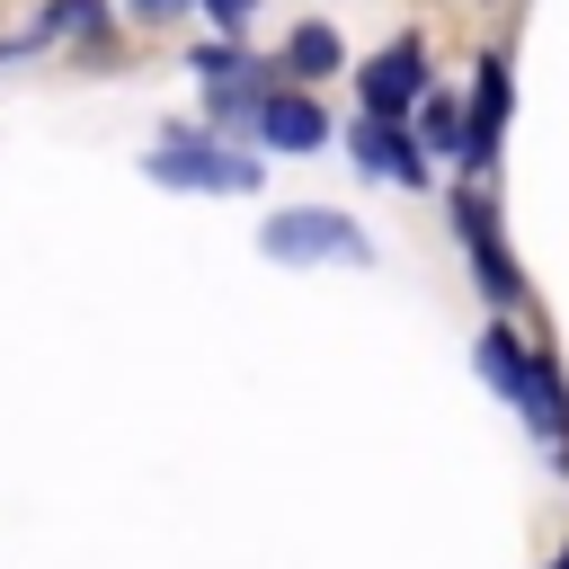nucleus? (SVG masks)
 Here are the masks:
<instances>
[{
    "label": "nucleus",
    "mask_w": 569,
    "mask_h": 569,
    "mask_svg": "<svg viewBox=\"0 0 569 569\" xmlns=\"http://www.w3.org/2000/svg\"><path fill=\"white\" fill-rule=\"evenodd\" d=\"M356 98H365V116H391V124H409V107L427 98V44H418V36L382 44V53L356 71Z\"/></svg>",
    "instance_id": "5"
},
{
    "label": "nucleus",
    "mask_w": 569,
    "mask_h": 569,
    "mask_svg": "<svg viewBox=\"0 0 569 569\" xmlns=\"http://www.w3.org/2000/svg\"><path fill=\"white\" fill-rule=\"evenodd\" d=\"M453 240L471 249L480 293H489L498 311H516V302H525V276H516V258H507V240H498V213H489L480 196H453Z\"/></svg>",
    "instance_id": "6"
},
{
    "label": "nucleus",
    "mask_w": 569,
    "mask_h": 569,
    "mask_svg": "<svg viewBox=\"0 0 569 569\" xmlns=\"http://www.w3.org/2000/svg\"><path fill=\"white\" fill-rule=\"evenodd\" d=\"M36 36H107V0H53L36 18Z\"/></svg>",
    "instance_id": "11"
},
{
    "label": "nucleus",
    "mask_w": 569,
    "mask_h": 569,
    "mask_svg": "<svg viewBox=\"0 0 569 569\" xmlns=\"http://www.w3.org/2000/svg\"><path fill=\"white\" fill-rule=\"evenodd\" d=\"M133 9H178V0H133Z\"/></svg>",
    "instance_id": "13"
},
{
    "label": "nucleus",
    "mask_w": 569,
    "mask_h": 569,
    "mask_svg": "<svg viewBox=\"0 0 569 569\" xmlns=\"http://www.w3.org/2000/svg\"><path fill=\"white\" fill-rule=\"evenodd\" d=\"M551 569H569V551H560V560H551Z\"/></svg>",
    "instance_id": "14"
},
{
    "label": "nucleus",
    "mask_w": 569,
    "mask_h": 569,
    "mask_svg": "<svg viewBox=\"0 0 569 569\" xmlns=\"http://www.w3.org/2000/svg\"><path fill=\"white\" fill-rule=\"evenodd\" d=\"M284 71H293V80H329V71H347V44H338V27L302 18V27L284 36Z\"/></svg>",
    "instance_id": "9"
},
{
    "label": "nucleus",
    "mask_w": 569,
    "mask_h": 569,
    "mask_svg": "<svg viewBox=\"0 0 569 569\" xmlns=\"http://www.w3.org/2000/svg\"><path fill=\"white\" fill-rule=\"evenodd\" d=\"M258 249H267L276 267H320V258L365 267V258H373V240H365L356 213H338V204H284V213H267Z\"/></svg>",
    "instance_id": "3"
},
{
    "label": "nucleus",
    "mask_w": 569,
    "mask_h": 569,
    "mask_svg": "<svg viewBox=\"0 0 569 569\" xmlns=\"http://www.w3.org/2000/svg\"><path fill=\"white\" fill-rule=\"evenodd\" d=\"M507 62L489 53L480 62V80H471V116H462V169H489L498 160V133H507Z\"/></svg>",
    "instance_id": "8"
},
{
    "label": "nucleus",
    "mask_w": 569,
    "mask_h": 569,
    "mask_svg": "<svg viewBox=\"0 0 569 569\" xmlns=\"http://www.w3.org/2000/svg\"><path fill=\"white\" fill-rule=\"evenodd\" d=\"M204 9H213V27H222V36H240V27H249V9H258V0H204Z\"/></svg>",
    "instance_id": "12"
},
{
    "label": "nucleus",
    "mask_w": 569,
    "mask_h": 569,
    "mask_svg": "<svg viewBox=\"0 0 569 569\" xmlns=\"http://www.w3.org/2000/svg\"><path fill=\"white\" fill-rule=\"evenodd\" d=\"M409 133H418V151H445V160H462V107H453L445 89H427V98L409 107Z\"/></svg>",
    "instance_id": "10"
},
{
    "label": "nucleus",
    "mask_w": 569,
    "mask_h": 569,
    "mask_svg": "<svg viewBox=\"0 0 569 569\" xmlns=\"http://www.w3.org/2000/svg\"><path fill=\"white\" fill-rule=\"evenodd\" d=\"M480 373L507 391V409H516L542 445L569 453V382H560V365H551L533 338H516L507 320H489V329H480Z\"/></svg>",
    "instance_id": "1"
},
{
    "label": "nucleus",
    "mask_w": 569,
    "mask_h": 569,
    "mask_svg": "<svg viewBox=\"0 0 569 569\" xmlns=\"http://www.w3.org/2000/svg\"><path fill=\"white\" fill-rule=\"evenodd\" d=\"M240 124H249V142H267V151H320V142H329V107H320L311 89H284V80H267Z\"/></svg>",
    "instance_id": "4"
},
{
    "label": "nucleus",
    "mask_w": 569,
    "mask_h": 569,
    "mask_svg": "<svg viewBox=\"0 0 569 569\" xmlns=\"http://www.w3.org/2000/svg\"><path fill=\"white\" fill-rule=\"evenodd\" d=\"M356 169H365V178H391V187H427V151H418V133L391 124V116H365V124H356Z\"/></svg>",
    "instance_id": "7"
},
{
    "label": "nucleus",
    "mask_w": 569,
    "mask_h": 569,
    "mask_svg": "<svg viewBox=\"0 0 569 569\" xmlns=\"http://www.w3.org/2000/svg\"><path fill=\"white\" fill-rule=\"evenodd\" d=\"M142 169L160 178V187H204V196H249L258 187V151H240V142H213V133H160L151 151H142Z\"/></svg>",
    "instance_id": "2"
}]
</instances>
